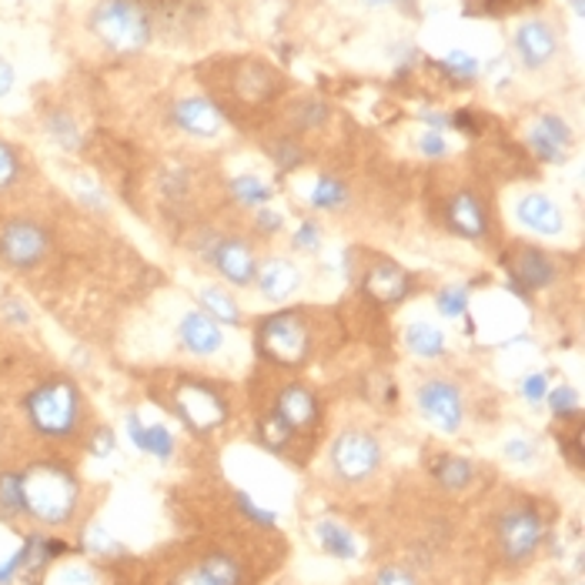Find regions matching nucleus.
Segmentation results:
<instances>
[{"mask_svg": "<svg viewBox=\"0 0 585 585\" xmlns=\"http://www.w3.org/2000/svg\"><path fill=\"white\" fill-rule=\"evenodd\" d=\"M21 502L24 515L38 525L61 529L77 515L81 485L74 472L61 462H34L21 472Z\"/></svg>", "mask_w": 585, "mask_h": 585, "instance_id": "1", "label": "nucleus"}, {"mask_svg": "<svg viewBox=\"0 0 585 585\" xmlns=\"http://www.w3.org/2000/svg\"><path fill=\"white\" fill-rule=\"evenodd\" d=\"M24 411L38 435L51 438V442H64V438H74L81 428L84 401H81V391L67 378H51V382H41L28 395Z\"/></svg>", "mask_w": 585, "mask_h": 585, "instance_id": "2", "label": "nucleus"}, {"mask_svg": "<svg viewBox=\"0 0 585 585\" xmlns=\"http://www.w3.org/2000/svg\"><path fill=\"white\" fill-rule=\"evenodd\" d=\"M91 31L101 38V44L121 58L137 54L152 41V21L134 0H101L91 14Z\"/></svg>", "mask_w": 585, "mask_h": 585, "instance_id": "3", "label": "nucleus"}, {"mask_svg": "<svg viewBox=\"0 0 585 585\" xmlns=\"http://www.w3.org/2000/svg\"><path fill=\"white\" fill-rule=\"evenodd\" d=\"M549 539V522L532 502L505 505L495 519V542L509 565H529Z\"/></svg>", "mask_w": 585, "mask_h": 585, "instance_id": "4", "label": "nucleus"}, {"mask_svg": "<svg viewBox=\"0 0 585 585\" xmlns=\"http://www.w3.org/2000/svg\"><path fill=\"white\" fill-rule=\"evenodd\" d=\"M258 348L264 358L284 368H299L312 358V332L309 322L295 312L271 315L258 328Z\"/></svg>", "mask_w": 585, "mask_h": 585, "instance_id": "5", "label": "nucleus"}, {"mask_svg": "<svg viewBox=\"0 0 585 585\" xmlns=\"http://www.w3.org/2000/svg\"><path fill=\"white\" fill-rule=\"evenodd\" d=\"M332 472L345 485H362L382 469V442L365 428H345L328 452Z\"/></svg>", "mask_w": 585, "mask_h": 585, "instance_id": "6", "label": "nucleus"}, {"mask_svg": "<svg viewBox=\"0 0 585 585\" xmlns=\"http://www.w3.org/2000/svg\"><path fill=\"white\" fill-rule=\"evenodd\" d=\"M51 251V234L44 224L31 218H14L0 228V264H8L11 271H31L44 264Z\"/></svg>", "mask_w": 585, "mask_h": 585, "instance_id": "7", "label": "nucleus"}, {"mask_svg": "<svg viewBox=\"0 0 585 585\" xmlns=\"http://www.w3.org/2000/svg\"><path fill=\"white\" fill-rule=\"evenodd\" d=\"M418 411L425 421H431L438 431L456 435L466 425V395L456 382L449 378H425L418 385Z\"/></svg>", "mask_w": 585, "mask_h": 585, "instance_id": "8", "label": "nucleus"}, {"mask_svg": "<svg viewBox=\"0 0 585 585\" xmlns=\"http://www.w3.org/2000/svg\"><path fill=\"white\" fill-rule=\"evenodd\" d=\"M171 405L178 411V418L195 428V431H215L224 425L228 418V401L224 395L208 385V382H185L175 395H171Z\"/></svg>", "mask_w": 585, "mask_h": 585, "instance_id": "9", "label": "nucleus"}, {"mask_svg": "<svg viewBox=\"0 0 585 585\" xmlns=\"http://www.w3.org/2000/svg\"><path fill=\"white\" fill-rule=\"evenodd\" d=\"M211 264L218 268V274L238 288L244 284H254V274H258V261H254V251L241 241V238H218L215 248L208 251Z\"/></svg>", "mask_w": 585, "mask_h": 585, "instance_id": "10", "label": "nucleus"}, {"mask_svg": "<svg viewBox=\"0 0 585 585\" xmlns=\"http://www.w3.org/2000/svg\"><path fill=\"white\" fill-rule=\"evenodd\" d=\"M274 411L291 425V431H295V435L312 431V428H318V421H322V405H318L315 391L305 388V385H299V382H295V385H284V388L278 391Z\"/></svg>", "mask_w": 585, "mask_h": 585, "instance_id": "11", "label": "nucleus"}, {"mask_svg": "<svg viewBox=\"0 0 585 585\" xmlns=\"http://www.w3.org/2000/svg\"><path fill=\"white\" fill-rule=\"evenodd\" d=\"M515 221H519L522 228H529L532 234H542V238H555V234L565 231V215H562V208H558L549 195H542V191H529V195L519 198V205H515Z\"/></svg>", "mask_w": 585, "mask_h": 585, "instance_id": "12", "label": "nucleus"}, {"mask_svg": "<svg viewBox=\"0 0 585 585\" xmlns=\"http://www.w3.org/2000/svg\"><path fill=\"white\" fill-rule=\"evenodd\" d=\"M365 295L385 302V305H395L401 299H408V291H411V274L391 261H372L365 268Z\"/></svg>", "mask_w": 585, "mask_h": 585, "instance_id": "13", "label": "nucleus"}, {"mask_svg": "<svg viewBox=\"0 0 585 585\" xmlns=\"http://www.w3.org/2000/svg\"><path fill=\"white\" fill-rule=\"evenodd\" d=\"M254 284L268 302H284L302 288V268L288 258H271L258 268Z\"/></svg>", "mask_w": 585, "mask_h": 585, "instance_id": "14", "label": "nucleus"}, {"mask_svg": "<svg viewBox=\"0 0 585 585\" xmlns=\"http://www.w3.org/2000/svg\"><path fill=\"white\" fill-rule=\"evenodd\" d=\"M558 51L555 31L545 21H529L515 31V54L525 67H545Z\"/></svg>", "mask_w": 585, "mask_h": 585, "instance_id": "15", "label": "nucleus"}, {"mask_svg": "<svg viewBox=\"0 0 585 585\" xmlns=\"http://www.w3.org/2000/svg\"><path fill=\"white\" fill-rule=\"evenodd\" d=\"M178 342L181 348H188L191 355H218L224 348V335L221 328L205 315V312H185L181 322H178Z\"/></svg>", "mask_w": 585, "mask_h": 585, "instance_id": "16", "label": "nucleus"}, {"mask_svg": "<svg viewBox=\"0 0 585 585\" xmlns=\"http://www.w3.org/2000/svg\"><path fill=\"white\" fill-rule=\"evenodd\" d=\"M509 271L512 278L525 288V291H539V288H549L555 281V264L549 254H542L539 248L532 244H522L512 251V261H509Z\"/></svg>", "mask_w": 585, "mask_h": 585, "instance_id": "17", "label": "nucleus"}, {"mask_svg": "<svg viewBox=\"0 0 585 585\" xmlns=\"http://www.w3.org/2000/svg\"><path fill=\"white\" fill-rule=\"evenodd\" d=\"M568 140H572L568 124H565V121H558V117H552V114L539 117V121H535V127L529 130V144H532V152H535L542 161H549V165H558V161L565 158V152H568Z\"/></svg>", "mask_w": 585, "mask_h": 585, "instance_id": "18", "label": "nucleus"}, {"mask_svg": "<svg viewBox=\"0 0 585 585\" xmlns=\"http://www.w3.org/2000/svg\"><path fill=\"white\" fill-rule=\"evenodd\" d=\"M449 224L452 231H459L469 241H482L489 234V215L485 205L472 195V191H459L449 201Z\"/></svg>", "mask_w": 585, "mask_h": 585, "instance_id": "19", "label": "nucleus"}, {"mask_svg": "<svg viewBox=\"0 0 585 585\" xmlns=\"http://www.w3.org/2000/svg\"><path fill=\"white\" fill-rule=\"evenodd\" d=\"M175 124L195 137H215L224 124L221 111L205 101V97H188V101H178L175 104Z\"/></svg>", "mask_w": 585, "mask_h": 585, "instance_id": "20", "label": "nucleus"}, {"mask_svg": "<svg viewBox=\"0 0 585 585\" xmlns=\"http://www.w3.org/2000/svg\"><path fill=\"white\" fill-rule=\"evenodd\" d=\"M127 435L140 452H148L161 462L175 452V438L165 425H144L137 415H127Z\"/></svg>", "mask_w": 585, "mask_h": 585, "instance_id": "21", "label": "nucleus"}, {"mask_svg": "<svg viewBox=\"0 0 585 585\" xmlns=\"http://www.w3.org/2000/svg\"><path fill=\"white\" fill-rule=\"evenodd\" d=\"M431 479L449 489V492H462L476 482V466L462 456H452V452H438L431 459Z\"/></svg>", "mask_w": 585, "mask_h": 585, "instance_id": "22", "label": "nucleus"}, {"mask_svg": "<svg viewBox=\"0 0 585 585\" xmlns=\"http://www.w3.org/2000/svg\"><path fill=\"white\" fill-rule=\"evenodd\" d=\"M405 345L418 358H442L446 355V335L438 332L431 322H411L405 328Z\"/></svg>", "mask_w": 585, "mask_h": 585, "instance_id": "23", "label": "nucleus"}, {"mask_svg": "<svg viewBox=\"0 0 585 585\" xmlns=\"http://www.w3.org/2000/svg\"><path fill=\"white\" fill-rule=\"evenodd\" d=\"M258 442L274 452V456H288L291 446H295V431H291V425L278 415V411H268L261 421H258Z\"/></svg>", "mask_w": 585, "mask_h": 585, "instance_id": "24", "label": "nucleus"}, {"mask_svg": "<svg viewBox=\"0 0 585 585\" xmlns=\"http://www.w3.org/2000/svg\"><path fill=\"white\" fill-rule=\"evenodd\" d=\"M198 302H201V309H205V315L211 322H218V325H241V309H238V302L228 295V291H221V288H201Z\"/></svg>", "mask_w": 585, "mask_h": 585, "instance_id": "25", "label": "nucleus"}, {"mask_svg": "<svg viewBox=\"0 0 585 585\" xmlns=\"http://www.w3.org/2000/svg\"><path fill=\"white\" fill-rule=\"evenodd\" d=\"M318 545L328 552V555H335V558H355L358 555V545H355V535L345 529V525H338V522H318Z\"/></svg>", "mask_w": 585, "mask_h": 585, "instance_id": "26", "label": "nucleus"}, {"mask_svg": "<svg viewBox=\"0 0 585 585\" xmlns=\"http://www.w3.org/2000/svg\"><path fill=\"white\" fill-rule=\"evenodd\" d=\"M24 515V502H21V476L14 472H0V519L14 522Z\"/></svg>", "mask_w": 585, "mask_h": 585, "instance_id": "27", "label": "nucleus"}, {"mask_svg": "<svg viewBox=\"0 0 585 585\" xmlns=\"http://www.w3.org/2000/svg\"><path fill=\"white\" fill-rule=\"evenodd\" d=\"M348 201V188L335 178H322L315 188H312V205L318 211H342Z\"/></svg>", "mask_w": 585, "mask_h": 585, "instance_id": "28", "label": "nucleus"}, {"mask_svg": "<svg viewBox=\"0 0 585 585\" xmlns=\"http://www.w3.org/2000/svg\"><path fill=\"white\" fill-rule=\"evenodd\" d=\"M435 305L446 318H462L469 312V288H442L435 295Z\"/></svg>", "mask_w": 585, "mask_h": 585, "instance_id": "29", "label": "nucleus"}, {"mask_svg": "<svg viewBox=\"0 0 585 585\" xmlns=\"http://www.w3.org/2000/svg\"><path fill=\"white\" fill-rule=\"evenodd\" d=\"M442 71H446L452 81L469 84V81H476V74H479V61H476L472 54H466V51H452V54L442 61Z\"/></svg>", "mask_w": 585, "mask_h": 585, "instance_id": "30", "label": "nucleus"}, {"mask_svg": "<svg viewBox=\"0 0 585 585\" xmlns=\"http://www.w3.org/2000/svg\"><path fill=\"white\" fill-rule=\"evenodd\" d=\"M231 191H234V198H238L241 205H264V201L271 198V188H268L264 181L251 178V175L231 181Z\"/></svg>", "mask_w": 585, "mask_h": 585, "instance_id": "31", "label": "nucleus"}, {"mask_svg": "<svg viewBox=\"0 0 585 585\" xmlns=\"http://www.w3.org/2000/svg\"><path fill=\"white\" fill-rule=\"evenodd\" d=\"M549 408H552V415L558 418V421H572L575 415H578V395L568 388V385H562V388H555L552 395H549Z\"/></svg>", "mask_w": 585, "mask_h": 585, "instance_id": "32", "label": "nucleus"}, {"mask_svg": "<svg viewBox=\"0 0 585 585\" xmlns=\"http://www.w3.org/2000/svg\"><path fill=\"white\" fill-rule=\"evenodd\" d=\"M18 178H21V158H18V152L11 148V144L0 140V191L14 188Z\"/></svg>", "mask_w": 585, "mask_h": 585, "instance_id": "33", "label": "nucleus"}, {"mask_svg": "<svg viewBox=\"0 0 585 585\" xmlns=\"http://www.w3.org/2000/svg\"><path fill=\"white\" fill-rule=\"evenodd\" d=\"M48 130L54 134V140H61L64 148H77V127L67 114H51L48 117Z\"/></svg>", "mask_w": 585, "mask_h": 585, "instance_id": "34", "label": "nucleus"}, {"mask_svg": "<svg viewBox=\"0 0 585 585\" xmlns=\"http://www.w3.org/2000/svg\"><path fill=\"white\" fill-rule=\"evenodd\" d=\"M535 456H539V452H535V442H532V438H509V442H505V459H509V462L529 466Z\"/></svg>", "mask_w": 585, "mask_h": 585, "instance_id": "35", "label": "nucleus"}, {"mask_svg": "<svg viewBox=\"0 0 585 585\" xmlns=\"http://www.w3.org/2000/svg\"><path fill=\"white\" fill-rule=\"evenodd\" d=\"M532 4H539V0H482L479 11L492 14V18H502V14H515V11L532 8Z\"/></svg>", "mask_w": 585, "mask_h": 585, "instance_id": "36", "label": "nucleus"}, {"mask_svg": "<svg viewBox=\"0 0 585 585\" xmlns=\"http://www.w3.org/2000/svg\"><path fill=\"white\" fill-rule=\"evenodd\" d=\"M372 585H418V578L405 565H385V568H378Z\"/></svg>", "mask_w": 585, "mask_h": 585, "instance_id": "37", "label": "nucleus"}, {"mask_svg": "<svg viewBox=\"0 0 585 585\" xmlns=\"http://www.w3.org/2000/svg\"><path fill=\"white\" fill-rule=\"evenodd\" d=\"M418 148H421L425 158H446L449 144H446V137H442V130H425V134L418 137Z\"/></svg>", "mask_w": 585, "mask_h": 585, "instance_id": "38", "label": "nucleus"}, {"mask_svg": "<svg viewBox=\"0 0 585 585\" xmlns=\"http://www.w3.org/2000/svg\"><path fill=\"white\" fill-rule=\"evenodd\" d=\"M318 244H322L318 224H315V221H302L299 231H295V248H302V251H318Z\"/></svg>", "mask_w": 585, "mask_h": 585, "instance_id": "39", "label": "nucleus"}, {"mask_svg": "<svg viewBox=\"0 0 585 585\" xmlns=\"http://www.w3.org/2000/svg\"><path fill=\"white\" fill-rule=\"evenodd\" d=\"M171 585H218L215 582V575L208 572V565L205 562H198V565H191V568H185Z\"/></svg>", "mask_w": 585, "mask_h": 585, "instance_id": "40", "label": "nucleus"}, {"mask_svg": "<svg viewBox=\"0 0 585 585\" xmlns=\"http://www.w3.org/2000/svg\"><path fill=\"white\" fill-rule=\"evenodd\" d=\"M0 312H4V322H11V325H28L31 322V312L18 299H4L0 302Z\"/></svg>", "mask_w": 585, "mask_h": 585, "instance_id": "41", "label": "nucleus"}, {"mask_svg": "<svg viewBox=\"0 0 585 585\" xmlns=\"http://www.w3.org/2000/svg\"><path fill=\"white\" fill-rule=\"evenodd\" d=\"M522 391H525V398L532 401V405H539V401H545V375H529L525 382H522Z\"/></svg>", "mask_w": 585, "mask_h": 585, "instance_id": "42", "label": "nucleus"}, {"mask_svg": "<svg viewBox=\"0 0 585 585\" xmlns=\"http://www.w3.org/2000/svg\"><path fill=\"white\" fill-rule=\"evenodd\" d=\"M238 505H241V512H244L248 519H254L258 525H274V515H271V512H264L261 505H254L248 495H238Z\"/></svg>", "mask_w": 585, "mask_h": 585, "instance_id": "43", "label": "nucleus"}, {"mask_svg": "<svg viewBox=\"0 0 585 585\" xmlns=\"http://www.w3.org/2000/svg\"><path fill=\"white\" fill-rule=\"evenodd\" d=\"M91 452H94V456H111V452H114V435H111L107 428H97L94 442H91Z\"/></svg>", "mask_w": 585, "mask_h": 585, "instance_id": "44", "label": "nucleus"}, {"mask_svg": "<svg viewBox=\"0 0 585 585\" xmlns=\"http://www.w3.org/2000/svg\"><path fill=\"white\" fill-rule=\"evenodd\" d=\"M14 91V67L0 58V97H8Z\"/></svg>", "mask_w": 585, "mask_h": 585, "instance_id": "45", "label": "nucleus"}, {"mask_svg": "<svg viewBox=\"0 0 585 585\" xmlns=\"http://www.w3.org/2000/svg\"><path fill=\"white\" fill-rule=\"evenodd\" d=\"M281 224H284V218H281L278 211H261V215H258V228H261V231H271V234H274V231H281Z\"/></svg>", "mask_w": 585, "mask_h": 585, "instance_id": "46", "label": "nucleus"}, {"mask_svg": "<svg viewBox=\"0 0 585 585\" xmlns=\"http://www.w3.org/2000/svg\"><path fill=\"white\" fill-rule=\"evenodd\" d=\"M368 8H385V4H395V0H365Z\"/></svg>", "mask_w": 585, "mask_h": 585, "instance_id": "47", "label": "nucleus"}, {"mask_svg": "<svg viewBox=\"0 0 585 585\" xmlns=\"http://www.w3.org/2000/svg\"><path fill=\"white\" fill-rule=\"evenodd\" d=\"M398 4H411V0H398Z\"/></svg>", "mask_w": 585, "mask_h": 585, "instance_id": "48", "label": "nucleus"}]
</instances>
